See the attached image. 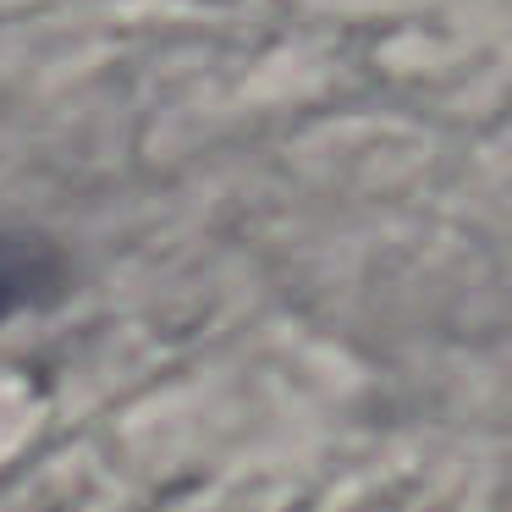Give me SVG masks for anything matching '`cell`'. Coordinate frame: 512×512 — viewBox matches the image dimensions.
<instances>
[{"label":"cell","instance_id":"cell-1","mask_svg":"<svg viewBox=\"0 0 512 512\" xmlns=\"http://www.w3.org/2000/svg\"><path fill=\"white\" fill-rule=\"evenodd\" d=\"M67 292V254L39 232H0V325Z\"/></svg>","mask_w":512,"mask_h":512}]
</instances>
